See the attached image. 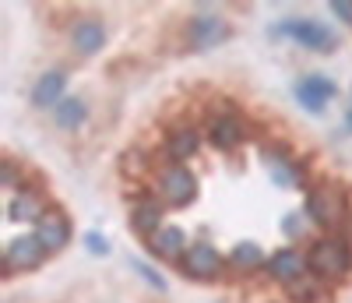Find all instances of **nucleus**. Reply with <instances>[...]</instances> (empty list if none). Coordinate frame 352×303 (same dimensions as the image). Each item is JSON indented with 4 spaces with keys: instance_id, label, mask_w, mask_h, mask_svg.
Listing matches in <instances>:
<instances>
[{
    "instance_id": "1",
    "label": "nucleus",
    "mask_w": 352,
    "mask_h": 303,
    "mask_svg": "<svg viewBox=\"0 0 352 303\" xmlns=\"http://www.w3.org/2000/svg\"><path fill=\"white\" fill-rule=\"evenodd\" d=\"M275 36H285V39H296L300 46L314 50V53H335L338 39L328 25H320V21H310V18H289L282 25L272 28Z\"/></svg>"
},
{
    "instance_id": "2",
    "label": "nucleus",
    "mask_w": 352,
    "mask_h": 303,
    "mask_svg": "<svg viewBox=\"0 0 352 303\" xmlns=\"http://www.w3.org/2000/svg\"><path fill=\"white\" fill-rule=\"evenodd\" d=\"M310 268H314V275H320V279H342L345 271L352 268L349 244L345 240H335V236L317 240L314 251H310Z\"/></svg>"
},
{
    "instance_id": "3",
    "label": "nucleus",
    "mask_w": 352,
    "mask_h": 303,
    "mask_svg": "<svg viewBox=\"0 0 352 303\" xmlns=\"http://www.w3.org/2000/svg\"><path fill=\"white\" fill-rule=\"evenodd\" d=\"M155 191H159V198H162L169 208H187V205L197 198V176H194L187 166L173 163V166H166V169L159 173Z\"/></svg>"
},
{
    "instance_id": "4",
    "label": "nucleus",
    "mask_w": 352,
    "mask_h": 303,
    "mask_svg": "<svg viewBox=\"0 0 352 303\" xmlns=\"http://www.w3.org/2000/svg\"><path fill=\"white\" fill-rule=\"evenodd\" d=\"M180 268H184V275L208 282V279H215L222 271V254L208 244V240H197V244H190L187 254L180 258Z\"/></svg>"
},
{
    "instance_id": "5",
    "label": "nucleus",
    "mask_w": 352,
    "mask_h": 303,
    "mask_svg": "<svg viewBox=\"0 0 352 303\" xmlns=\"http://www.w3.org/2000/svg\"><path fill=\"white\" fill-rule=\"evenodd\" d=\"M296 103L303 106V109H310V113H324V106L338 96V85L331 81V78H324V74H307V78H300L296 81Z\"/></svg>"
},
{
    "instance_id": "6",
    "label": "nucleus",
    "mask_w": 352,
    "mask_h": 303,
    "mask_svg": "<svg viewBox=\"0 0 352 303\" xmlns=\"http://www.w3.org/2000/svg\"><path fill=\"white\" fill-rule=\"evenodd\" d=\"M187 36H190V43H194L197 50H212V46H219V43L229 39V25H226V18L215 14V11H197V14L190 18Z\"/></svg>"
},
{
    "instance_id": "7",
    "label": "nucleus",
    "mask_w": 352,
    "mask_h": 303,
    "mask_svg": "<svg viewBox=\"0 0 352 303\" xmlns=\"http://www.w3.org/2000/svg\"><path fill=\"white\" fill-rule=\"evenodd\" d=\"M46 258L43 244L36 236H18L8 244V254H4V268H8V275H18V271H32L39 268Z\"/></svg>"
},
{
    "instance_id": "8",
    "label": "nucleus",
    "mask_w": 352,
    "mask_h": 303,
    "mask_svg": "<svg viewBox=\"0 0 352 303\" xmlns=\"http://www.w3.org/2000/svg\"><path fill=\"white\" fill-rule=\"evenodd\" d=\"M36 240L43 244V251H46V254L64 251V247L71 244V222H67V216H64V211L50 208L46 216L36 222Z\"/></svg>"
},
{
    "instance_id": "9",
    "label": "nucleus",
    "mask_w": 352,
    "mask_h": 303,
    "mask_svg": "<svg viewBox=\"0 0 352 303\" xmlns=\"http://www.w3.org/2000/svg\"><path fill=\"white\" fill-rule=\"evenodd\" d=\"M307 216L310 222H317L320 229H331L342 222V198L331 187H314L307 198Z\"/></svg>"
},
{
    "instance_id": "10",
    "label": "nucleus",
    "mask_w": 352,
    "mask_h": 303,
    "mask_svg": "<svg viewBox=\"0 0 352 303\" xmlns=\"http://www.w3.org/2000/svg\"><path fill=\"white\" fill-rule=\"evenodd\" d=\"M307 268H310V261H307L300 251H278V254L268 261V275H272L275 282H282V286H296V282L307 279Z\"/></svg>"
},
{
    "instance_id": "11",
    "label": "nucleus",
    "mask_w": 352,
    "mask_h": 303,
    "mask_svg": "<svg viewBox=\"0 0 352 303\" xmlns=\"http://www.w3.org/2000/svg\"><path fill=\"white\" fill-rule=\"evenodd\" d=\"M187 236H184V229L180 226H162L155 236H148V251L155 254V258H162V261H180L184 254H187Z\"/></svg>"
},
{
    "instance_id": "12",
    "label": "nucleus",
    "mask_w": 352,
    "mask_h": 303,
    "mask_svg": "<svg viewBox=\"0 0 352 303\" xmlns=\"http://www.w3.org/2000/svg\"><path fill=\"white\" fill-rule=\"evenodd\" d=\"M71 46L81 53V56H92L106 46V25L99 18H81L71 32Z\"/></svg>"
},
{
    "instance_id": "13",
    "label": "nucleus",
    "mask_w": 352,
    "mask_h": 303,
    "mask_svg": "<svg viewBox=\"0 0 352 303\" xmlns=\"http://www.w3.org/2000/svg\"><path fill=\"white\" fill-rule=\"evenodd\" d=\"M64 88H67V74L56 67V71H46L39 81H36V88H32V103L39 106V109H50V106H60L67 96H64Z\"/></svg>"
},
{
    "instance_id": "14",
    "label": "nucleus",
    "mask_w": 352,
    "mask_h": 303,
    "mask_svg": "<svg viewBox=\"0 0 352 303\" xmlns=\"http://www.w3.org/2000/svg\"><path fill=\"white\" fill-rule=\"evenodd\" d=\"M208 138H212L215 148L232 152V148H240V145H243L247 131H243V124H240L236 116H215L212 124H208Z\"/></svg>"
},
{
    "instance_id": "15",
    "label": "nucleus",
    "mask_w": 352,
    "mask_h": 303,
    "mask_svg": "<svg viewBox=\"0 0 352 303\" xmlns=\"http://www.w3.org/2000/svg\"><path fill=\"white\" fill-rule=\"evenodd\" d=\"M46 211H50V208L43 205V198H39L36 191H14V198L8 201V216H11L14 222H39Z\"/></svg>"
},
{
    "instance_id": "16",
    "label": "nucleus",
    "mask_w": 352,
    "mask_h": 303,
    "mask_svg": "<svg viewBox=\"0 0 352 303\" xmlns=\"http://www.w3.org/2000/svg\"><path fill=\"white\" fill-rule=\"evenodd\" d=\"M197 148H201V134H197L194 127H176V131H169V138H166L169 159H176L180 166H184V159L197 156Z\"/></svg>"
},
{
    "instance_id": "17",
    "label": "nucleus",
    "mask_w": 352,
    "mask_h": 303,
    "mask_svg": "<svg viewBox=\"0 0 352 303\" xmlns=\"http://www.w3.org/2000/svg\"><path fill=\"white\" fill-rule=\"evenodd\" d=\"M131 226L138 236H155L162 229V205L159 201H141L131 211Z\"/></svg>"
},
{
    "instance_id": "18",
    "label": "nucleus",
    "mask_w": 352,
    "mask_h": 303,
    "mask_svg": "<svg viewBox=\"0 0 352 303\" xmlns=\"http://www.w3.org/2000/svg\"><path fill=\"white\" fill-rule=\"evenodd\" d=\"M53 116H56V124H60L64 131H74V127H81V124H85V116H88V103H85V99H78V96H67L60 106L53 109Z\"/></svg>"
},
{
    "instance_id": "19",
    "label": "nucleus",
    "mask_w": 352,
    "mask_h": 303,
    "mask_svg": "<svg viewBox=\"0 0 352 303\" xmlns=\"http://www.w3.org/2000/svg\"><path fill=\"white\" fill-rule=\"evenodd\" d=\"M236 268H243V271H254L261 261H264V254H261V247L257 244H250V240H243V244H236L232 247V258H229Z\"/></svg>"
},
{
    "instance_id": "20",
    "label": "nucleus",
    "mask_w": 352,
    "mask_h": 303,
    "mask_svg": "<svg viewBox=\"0 0 352 303\" xmlns=\"http://www.w3.org/2000/svg\"><path fill=\"white\" fill-rule=\"evenodd\" d=\"M331 14L342 18L345 25H352V0H331Z\"/></svg>"
},
{
    "instance_id": "21",
    "label": "nucleus",
    "mask_w": 352,
    "mask_h": 303,
    "mask_svg": "<svg viewBox=\"0 0 352 303\" xmlns=\"http://www.w3.org/2000/svg\"><path fill=\"white\" fill-rule=\"evenodd\" d=\"M0 184H4V187H14V184H18V166H14L11 159H4V169H0Z\"/></svg>"
},
{
    "instance_id": "22",
    "label": "nucleus",
    "mask_w": 352,
    "mask_h": 303,
    "mask_svg": "<svg viewBox=\"0 0 352 303\" xmlns=\"http://www.w3.org/2000/svg\"><path fill=\"white\" fill-rule=\"evenodd\" d=\"M85 244H88V251H92V254H106L109 247H106V240L99 236V233H88L85 236Z\"/></svg>"
},
{
    "instance_id": "23",
    "label": "nucleus",
    "mask_w": 352,
    "mask_h": 303,
    "mask_svg": "<svg viewBox=\"0 0 352 303\" xmlns=\"http://www.w3.org/2000/svg\"><path fill=\"white\" fill-rule=\"evenodd\" d=\"M138 271H141V275H144V279H148V282H152V286H155V289H162V279H159V275H155V271H152V268H148V264H138Z\"/></svg>"
},
{
    "instance_id": "24",
    "label": "nucleus",
    "mask_w": 352,
    "mask_h": 303,
    "mask_svg": "<svg viewBox=\"0 0 352 303\" xmlns=\"http://www.w3.org/2000/svg\"><path fill=\"white\" fill-rule=\"evenodd\" d=\"M345 124H349V131H352V109H349V116H345Z\"/></svg>"
}]
</instances>
